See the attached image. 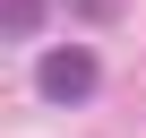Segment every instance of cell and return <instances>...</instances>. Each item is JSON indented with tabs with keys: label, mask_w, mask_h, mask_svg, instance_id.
Wrapping results in <instances>:
<instances>
[{
	"label": "cell",
	"mask_w": 146,
	"mask_h": 138,
	"mask_svg": "<svg viewBox=\"0 0 146 138\" xmlns=\"http://www.w3.org/2000/svg\"><path fill=\"white\" fill-rule=\"evenodd\" d=\"M35 86H43V104H95L103 69H95V52H86V43H52V52L35 60Z\"/></svg>",
	"instance_id": "cell-1"
},
{
	"label": "cell",
	"mask_w": 146,
	"mask_h": 138,
	"mask_svg": "<svg viewBox=\"0 0 146 138\" xmlns=\"http://www.w3.org/2000/svg\"><path fill=\"white\" fill-rule=\"evenodd\" d=\"M0 17H9V35H35L43 26V0H0Z\"/></svg>",
	"instance_id": "cell-2"
}]
</instances>
